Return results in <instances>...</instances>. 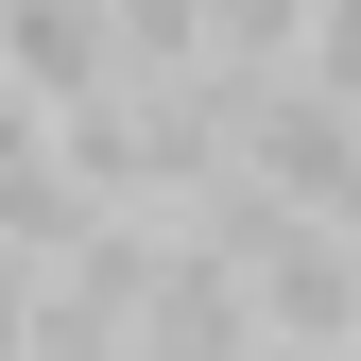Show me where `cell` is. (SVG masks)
Masks as SVG:
<instances>
[{"instance_id":"3957f363","label":"cell","mask_w":361,"mask_h":361,"mask_svg":"<svg viewBox=\"0 0 361 361\" xmlns=\"http://www.w3.org/2000/svg\"><path fill=\"white\" fill-rule=\"evenodd\" d=\"M35 138H52V104H35V86H18V69H0V172H18Z\"/></svg>"},{"instance_id":"5b68a950","label":"cell","mask_w":361,"mask_h":361,"mask_svg":"<svg viewBox=\"0 0 361 361\" xmlns=\"http://www.w3.org/2000/svg\"><path fill=\"white\" fill-rule=\"evenodd\" d=\"M258 361H344V344H258Z\"/></svg>"},{"instance_id":"6da1fadb","label":"cell","mask_w":361,"mask_h":361,"mask_svg":"<svg viewBox=\"0 0 361 361\" xmlns=\"http://www.w3.org/2000/svg\"><path fill=\"white\" fill-rule=\"evenodd\" d=\"M0 69L35 104H86V86H121V18L104 0H0Z\"/></svg>"},{"instance_id":"277c9868","label":"cell","mask_w":361,"mask_h":361,"mask_svg":"<svg viewBox=\"0 0 361 361\" xmlns=\"http://www.w3.org/2000/svg\"><path fill=\"white\" fill-rule=\"evenodd\" d=\"M327 241H344V293H361V207H327Z\"/></svg>"},{"instance_id":"7a4b0ae2","label":"cell","mask_w":361,"mask_h":361,"mask_svg":"<svg viewBox=\"0 0 361 361\" xmlns=\"http://www.w3.org/2000/svg\"><path fill=\"white\" fill-rule=\"evenodd\" d=\"M293 69H310V86H344V104H361V0H310V18H293Z\"/></svg>"}]
</instances>
